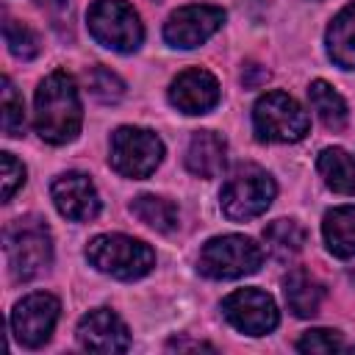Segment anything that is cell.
<instances>
[{
  "label": "cell",
  "mask_w": 355,
  "mask_h": 355,
  "mask_svg": "<svg viewBox=\"0 0 355 355\" xmlns=\"http://www.w3.org/2000/svg\"><path fill=\"white\" fill-rule=\"evenodd\" d=\"M83 122V108H80V94L75 86V78L67 75L64 69L50 72L33 100V125L36 133L47 144H67L78 139Z\"/></svg>",
  "instance_id": "1"
},
{
  "label": "cell",
  "mask_w": 355,
  "mask_h": 355,
  "mask_svg": "<svg viewBox=\"0 0 355 355\" xmlns=\"http://www.w3.org/2000/svg\"><path fill=\"white\" fill-rule=\"evenodd\" d=\"M3 250L14 280H33L53 263V236L39 216H19L3 233Z\"/></svg>",
  "instance_id": "2"
},
{
  "label": "cell",
  "mask_w": 355,
  "mask_h": 355,
  "mask_svg": "<svg viewBox=\"0 0 355 355\" xmlns=\"http://www.w3.org/2000/svg\"><path fill=\"white\" fill-rule=\"evenodd\" d=\"M86 261L116 280H139L155 266V252L141 239L125 233H100L86 244Z\"/></svg>",
  "instance_id": "3"
},
{
  "label": "cell",
  "mask_w": 355,
  "mask_h": 355,
  "mask_svg": "<svg viewBox=\"0 0 355 355\" xmlns=\"http://www.w3.org/2000/svg\"><path fill=\"white\" fill-rule=\"evenodd\" d=\"M275 194H277V186L266 169H261L255 164H241L222 183L219 205L227 219L247 222V219L261 216L272 205Z\"/></svg>",
  "instance_id": "4"
},
{
  "label": "cell",
  "mask_w": 355,
  "mask_h": 355,
  "mask_svg": "<svg viewBox=\"0 0 355 355\" xmlns=\"http://www.w3.org/2000/svg\"><path fill=\"white\" fill-rule=\"evenodd\" d=\"M252 128L261 141L294 144L305 139L311 119L308 111L286 92H266L252 105Z\"/></svg>",
  "instance_id": "5"
},
{
  "label": "cell",
  "mask_w": 355,
  "mask_h": 355,
  "mask_svg": "<svg viewBox=\"0 0 355 355\" xmlns=\"http://www.w3.org/2000/svg\"><path fill=\"white\" fill-rule=\"evenodd\" d=\"M261 261H263V250L250 236L227 233V236H214L202 244L197 269L211 280H236L258 272Z\"/></svg>",
  "instance_id": "6"
},
{
  "label": "cell",
  "mask_w": 355,
  "mask_h": 355,
  "mask_svg": "<svg viewBox=\"0 0 355 355\" xmlns=\"http://www.w3.org/2000/svg\"><path fill=\"white\" fill-rule=\"evenodd\" d=\"M86 22L94 42L114 53H133L144 39V25L136 8L125 0H94Z\"/></svg>",
  "instance_id": "7"
},
{
  "label": "cell",
  "mask_w": 355,
  "mask_h": 355,
  "mask_svg": "<svg viewBox=\"0 0 355 355\" xmlns=\"http://www.w3.org/2000/svg\"><path fill=\"white\" fill-rule=\"evenodd\" d=\"M164 158V141L147 130V128H136V125H122L111 133V169L119 172L122 178H150L158 164Z\"/></svg>",
  "instance_id": "8"
},
{
  "label": "cell",
  "mask_w": 355,
  "mask_h": 355,
  "mask_svg": "<svg viewBox=\"0 0 355 355\" xmlns=\"http://www.w3.org/2000/svg\"><path fill=\"white\" fill-rule=\"evenodd\" d=\"M58 313H61V302L53 294L33 291V294L22 297L14 305V311H11V333L22 347L36 349V347L50 341V336L55 330V322H58Z\"/></svg>",
  "instance_id": "9"
},
{
  "label": "cell",
  "mask_w": 355,
  "mask_h": 355,
  "mask_svg": "<svg viewBox=\"0 0 355 355\" xmlns=\"http://www.w3.org/2000/svg\"><path fill=\"white\" fill-rule=\"evenodd\" d=\"M222 22H225V11L219 6H208V3L183 6L172 11L169 19L164 22V39L169 47L194 50L202 42H208L222 28Z\"/></svg>",
  "instance_id": "10"
},
{
  "label": "cell",
  "mask_w": 355,
  "mask_h": 355,
  "mask_svg": "<svg viewBox=\"0 0 355 355\" xmlns=\"http://www.w3.org/2000/svg\"><path fill=\"white\" fill-rule=\"evenodd\" d=\"M225 319L247 336H266L277 327V305L275 300L261 288H239L222 300Z\"/></svg>",
  "instance_id": "11"
},
{
  "label": "cell",
  "mask_w": 355,
  "mask_h": 355,
  "mask_svg": "<svg viewBox=\"0 0 355 355\" xmlns=\"http://www.w3.org/2000/svg\"><path fill=\"white\" fill-rule=\"evenodd\" d=\"M53 205L58 208L61 216L72 222H92L100 214V194L89 175L83 172H64L53 180L50 186Z\"/></svg>",
  "instance_id": "12"
},
{
  "label": "cell",
  "mask_w": 355,
  "mask_h": 355,
  "mask_svg": "<svg viewBox=\"0 0 355 355\" xmlns=\"http://www.w3.org/2000/svg\"><path fill=\"white\" fill-rule=\"evenodd\" d=\"M78 344L97 355L125 352L130 347V333L111 308H94L78 322Z\"/></svg>",
  "instance_id": "13"
},
{
  "label": "cell",
  "mask_w": 355,
  "mask_h": 355,
  "mask_svg": "<svg viewBox=\"0 0 355 355\" xmlns=\"http://www.w3.org/2000/svg\"><path fill=\"white\" fill-rule=\"evenodd\" d=\"M169 103L183 114H208L219 103V80L208 69H186L172 80Z\"/></svg>",
  "instance_id": "14"
},
{
  "label": "cell",
  "mask_w": 355,
  "mask_h": 355,
  "mask_svg": "<svg viewBox=\"0 0 355 355\" xmlns=\"http://www.w3.org/2000/svg\"><path fill=\"white\" fill-rule=\"evenodd\" d=\"M227 158V141L216 130H197L186 147V169L197 178H216Z\"/></svg>",
  "instance_id": "15"
},
{
  "label": "cell",
  "mask_w": 355,
  "mask_h": 355,
  "mask_svg": "<svg viewBox=\"0 0 355 355\" xmlns=\"http://www.w3.org/2000/svg\"><path fill=\"white\" fill-rule=\"evenodd\" d=\"M283 297H286V305L294 316L300 319H308L319 311L322 300H324V286L305 269H291L286 277H283Z\"/></svg>",
  "instance_id": "16"
},
{
  "label": "cell",
  "mask_w": 355,
  "mask_h": 355,
  "mask_svg": "<svg viewBox=\"0 0 355 355\" xmlns=\"http://www.w3.org/2000/svg\"><path fill=\"white\" fill-rule=\"evenodd\" d=\"M327 55L341 69H355V0L344 6L324 33Z\"/></svg>",
  "instance_id": "17"
},
{
  "label": "cell",
  "mask_w": 355,
  "mask_h": 355,
  "mask_svg": "<svg viewBox=\"0 0 355 355\" xmlns=\"http://www.w3.org/2000/svg\"><path fill=\"white\" fill-rule=\"evenodd\" d=\"M322 236L336 258H355V205H338L324 214Z\"/></svg>",
  "instance_id": "18"
},
{
  "label": "cell",
  "mask_w": 355,
  "mask_h": 355,
  "mask_svg": "<svg viewBox=\"0 0 355 355\" xmlns=\"http://www.w3.org/2000/svg\"><path fill=\"white\" fill-rule=\"evenodd\" d=\"M316 169L327 189L338 194H355V161L341 147H324L316 158Z\"/></svg>",
  "instance_id": "19"
},
{
  "label": "cell",
  "mask_w": 355,
  "mask_h": 355,
  "mask_svg": "<svg viewBox=\"0 0 355 355\" xmlns=\"http://www.w3.org/2000/svg\"><path fill=\"white\" fill-rule=\"evenodd\" d=\"M308 100L311 108L316 111V116L322 119V125L327 130H344L349 122V108L344 103V97L327 83V80H311L308 86Z\"/></svg>",
  "instance_id": "20"
},
{
  "label": "cell",
  "mask_w": 355,
  "mask_h": 355,
  "mask_svg": "<svg viewBox=\"0 0 355 355\" xmlns=\"http://www.w3.org/2000/svg\"><path fill=\"white\" fill-rule=\"evenodd\" d=\"M130 214L144 222L147 227L158 230V233H172L178 227V205L169 202L166 197H155V194H139L130 202Z\"/></svg>",
  "instance_id": "21"
},
{
  "label": "cell",
  "mask_w": 355,
  "mask_h": 355,
  "mask_svg": "<svg viewBox=\"0 0 355 355\" xmlns=\"http://www.w3.org/2000/svg\"><path fill=\"white\" fill-rule=\"evenodd\" d=\"M263 241L275 258L288 261L305 247V227L297 219H275L263 227Z\"/></svg>",
  "instance_id": "22"
},
{
  "label": "cell",
  "mask_w": 355,
  "mask_h": 355,
  "mask_svg": "<svg viewBox=\"0 0 355 355\" xmlns=\"http://www.w3.org/2000/svg\"><path fill=\"white\" fill-rule=\"evenodd\" d=\"M3 36H6V44H8V53L19 61H33L39 53H42V42L36 36V31L19 19H6L3 25Z\"/></svg>",
  "instance_id": "23"
},
{
  "label": "cell",
  "mask_w": 355,
  "mask_h": 355,
  "mask_svg": "<svg viewBox=\"0 0 355 355\" xmlns=\"http://www.w3.org/2000/svg\"><path fill=\"white\" fill-rule=\"evenodd\" d=\"M0 108H3V133L8 139L22 136L25 133V105H22V97L14 89L11 78H3V100H0Z\"/></svg>",
  "instance_id": "24"
},
{
  "label": "cell",
  "mask_w": 355,
  "mask_h": 355,
  "mask_svg": "<svg viewBox=\"0 0 355 355\" xmlns=\"http://www.w3.org/2000/svg\"><path fill=\"white\" fill-rule=\"evenodd\" d=\"M86 83H89V92H92L100 103H116V100H122V94H125L122 78L114 75L111 69L100 67V64L86 72Z\"/></svg>",
  "instance_id": "25"
},
{
  "label": "cell",
  "mask_w": 355,
  "mask_h": 355,
  "mask_svg": "<svg viewBox=\"0 0 355 355\" xmlns=\"http://www.w3.org/2000/svg\"><path fill=\"white\" fill-rule=\"evenodd\" d=\"M297 349L300 352H308V355H330V352L344 349V338H341L338 330L316 327V330L302 333V338L297 341Z\"/></svg>",
  "instance_id": "26"
},
{
  "label": "cell",
  "mask_w": 355,
  "mask_h": 355,
  "mask_svg": "<svg viewBox=\"0 0 355 355\" xmlns=\"http://www.w3.org/2000/svg\"><path fill=\"white\" fill-rule=\"evenodd\" d=\"M0 169H3V202H8L17 189H22L25 183V166L11 155V153H0Z\"/></svg>",
  "instance_id": "27"
},
{
  "label": "cell",
  "mask_w": 355,
  "mask_h": 355,
  "mask_svg": "<svg viewBox=\"0 0 355 355\" xmlns=\"http://www.w3.org/2000/svg\"><path fill=\"white\" fill-rule=\"evenodd\" d=\"M266 78H269V72L263 69V67H258V64H250V67H244V72H241V83L244 86H258V83H266Z\"/></svg>",
  "instance_id": "28"
},
{
  "label": "cell",
  "mask_w": 355,
  "mask_h": 355,
  "mask_svg": "<svg viewBox=\"0 0 355 355\" xmlns=\"http://www.w3.org/2000/svg\"><path fill=\"white\" fill-rule=\"evenodd\" d=\"M169 349H214L211 344H197V341H178V338H172L169 341Z\"/></svg>",
  "instance_id": "29"
}]
</instances>
